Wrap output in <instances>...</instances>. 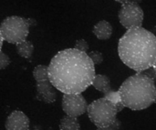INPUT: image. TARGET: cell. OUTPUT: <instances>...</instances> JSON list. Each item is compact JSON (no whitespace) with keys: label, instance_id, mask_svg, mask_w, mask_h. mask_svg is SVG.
<instances>
[{"label":"cell","instance_id":"obj_9","mask_svg":"<svg viewBox=\"0 0 156 130\" xmlns=\"http://www.w3.org/2000/svg\"><path fill=\"white\" fill-rule=\"evenodd\" d=\"M5 127L6 130H29V118L22 111L15 110L7 117Z\"/></svg>","mask_w":156,"mask_h":130},{"label":"cell","instance_id":"obj_14","mask_svg":"<svg viewBox=\"0 0 156 130\" xmlns=\"http://www.w3.org/2000/svg\"><path fill=\"white\" fill-rule=\"evenodd\" d=\"M89 57L90 58V60L92 61L93 65H100L102 63L103 61V56L102 54L99 51H91L90 54H88Z\"/></svg>","mask_w":156,"mask_h":130},{"label":"cell","instance_id":"obj_19","mask_svg":"<svg viewBox=\"0 0 156 130\" xmlns=\"http://www.w3.org/2000/svg\"><path fill=\"white\" fill-rule=\"evenodd\" d=\"M115 1H117V2H119L121 4H124V3H127V2H136V3H139L142 0H115Z\"/></svg>","mask_w":156,"mask_h":130},{"label":"cell","instance_id":"obj_13","mask_svg":"<svg viewBox=\"0 0 156 130\" xmlns=\"http://www.w3.org/2000/svg\"><path fill=\"white\" fill-rule=\"evenodd\" d=\"M17 54L24 58H30L34 51V46L30 41L25 40L18 44H16Z\"/></svg>","mask_w":156,"mask_h":130},{"label":"cell","instance_id":"obj_20","mask_svg":"<svg viewBox=\"0 0 156 130\" xmlns=\"http://www.w3.org/2000/svg\"><path fill=\"white\" fill-rule=\"evenodd\" d=\"M3 42H4V39H3V37H2V35H1V32H0V51H1V49H2Z\"/></svg>","mask_w":156,"mask_h":130},{"label":"cell","instance_id":"obj_16","mask_svg":"<svg viewBox=\"0 0 156 130\" xmlns=\"http://www.w3.org/2000/svg\"><path fill=\"white\" fill-rule=\"evenodd\" d=\"M9 64H10L9 56L3 51H0V70L6 68L9 66Z\"/></svg>","mask_w":156,"mask_h":130},{"label":"cell","instance_id":"obj_18","mask_svg":"<svg viewBox=\"0 0 156 130\" xmlns=\"http://www.w3.org/2000/svg\"><path fill=\"white\" fill-rule=\"evenodd\" d=\"M141 73L146 75L147 77H149L150 78H152V79L154 80V79H155V66H153V67H149V68L144 70V71L141 72Z\"/></svg>","mask_w":156,"mask_h":130},{"label":"cell","instance_id":"obj_1","mask_svg":"<svg viewBox=\"0 0 156 130\" xmlns=\"http://www.w3.org/2000/svg\"><path fill=\"white\" fill-rule=\"evenodd\" d=\"M95 74V66L88 54L75 48L59 51L48 66L52 86L63 94L82 93L91 86Z\"/></svg>","mask_w":156,"mask_h":130},{"label":"cell","instance_id":"obj_4","mask_svg":"<svg viewBox=\"0 0 156 130\" xmlns=\"http://www.w3.org/2000/svg\"><path fill=\"white\" fill-rule=\"evenodd\" d=\"M34 20L17 15H10L0 24V32L4 41L10 44H18L27 40L29 34V26Z\"/></svg>","mask_w":156,"mask_h":130},{"label":"cell","instance_id":"obj_6","mask_svg":"<svg viewBox=\"0 0 156 130\" xmlns=\"http://www.w3.org/2000/svg\"><path fill=\"white\" fill-rule=\"evenodd\" d=\"M33 77L36 80L37 99L48 104H52L57 99V94L53 91L52 84L48 76V67L38 65L33 70Z\"/></svg>","mask_w":156,"mask_h":130},{"label":"cell","instance_id":"obj_2","mask_svg":"<svg viewBox=\"0 0 156 130\" xmlns=\"http://www.w3.org/2000/svg\"><path fill=\"white\" fill-rule=\"evenodd\" d=\"M121 60L137 73L155 66L156 38L143 26L127 29L118 43Z\"/></svg>","mask_w":156,"mask_h":130},{"label":"cell","instance_id":"obj_7","mask_svg":"<svg viewBox=\"0 0 156 130\" xmlns=\"http://www.w3.org/2000/svg\"><path fill=\"white\" fill-rule=\"evenodd\" d=\"M144 17V10L138 3L127 2L122 4V7L119 11V20L126 29L142 26Z\"/></svg>","mask_w":156,"mask_h":130},{"label":"cell","instance_id":"obj_17","mask_svg":"<svg viewBox=\"0 0 156 130\" xmlns=\"http://www.w3.org/2000/svg\"><path fill=\"white\" fill-rule=\"evenodd\" d=\"M120 127H121V121L116 118L114 120V122L112 124H111L110 126L102 127V128H98L97 130H118L120 128Z\"/></svg>","mask_w":156,"mask_h":130},{"label":"cell","instance_id":"obj_12","mask_svg":"<svg viewBox=\"0 0 156 130\" xmlns=\"http://www.w3.org/2000/svg\"><path fill=\"white\" fill-rule=\"evenodd\" d=\"M80 125L78 118L71 116H64L59 123L60 130H80Z\"/></svg>","mask_w":156,"mask_h":130},{"label":"cell","instance_id":"obj_3","mask_svg":"<svg viewBox=\"0 0 156 130\" xmlns=\"http://www.w3.org/2000/svg\"><path fill=\"white\" fill-rule=\"evenodd\" d=\"M117 92L123 107L132 110L146 109L155 101L154 80L141 72L124 80Z\"/></svg>","mask_w":156,"mask_h":130},{"label":"cell","instance_id":"obj_15","mask_svg":"<svg viewBox=\"0 0 156 130\" xmlns=\"http://www.w3.org/2000/svg\"><path fill=\"white\" fill-rule=\"evenodd\" d=\"M75 49L79 50V51H81V52H84V53H87L88 50H89V45L87 43V41L85 39H79L75 42V45H74V47Z\"/></svg>","mask_w":156,"mask_h":130},{"label":"cell","instance_id":"obj_8","mask_svg":"<svg viewBox=\"0 0 156 130\" xmlns=\"http://www.w3.org/2000/svg\"><path fill=\"white\" fill-rule=\"evenodd\" d=\"M88 103L81 93L64 94L62 98V109L66 115L80 117L87 112Z\"/></svg>","mask_w":156,"mask_h":130},{"label":"cell","instance_id":"obj_10","mask_svg":"<svg viewBox=\"0 0 156 130\" xmlns=\"http://www.w3.org/2000/svg\"><path fill=\"white\" fill-rule=\"evenodd\" d=\"M92 31L98 39L107 40L112 35V26L108 21L101 20L93 26Z\"/></svg>","mask_w":156,"mask_h":130},{"label":"cell","instance_id":"obj_11","mask_svg":"<svg viewBox=\"0 0 156 130\" xmlns=\"http://www.w3.org/2000/svg\"><path fill=\"white\" fill-rule=\"evenodd\" d=\"M91 85L98 91L101 92L104 96L107 95V94H109L112 91V88H111V80L105 75H101V74L96 75L95 74Z\"/></svg>","mask_w":156,"mask_h":130},{"label":"cell","instance_id":"obj_5","mask_svg":"<svg viewBox=\"0 0 156 130\" xmlns=\"http://www.w3.org/2000/svg\"><path fill=\"white\" fill-rule=\"evenodd\" d=\"M120 111L122 109L116 104L104 97L93 101L87 108L90 121L98 128L107 127L112 124Z\"/></svg>","mask_w":156,"mask_h":130}]
</instances>
